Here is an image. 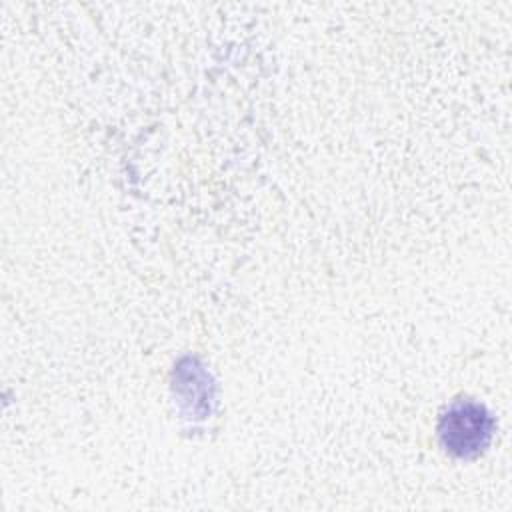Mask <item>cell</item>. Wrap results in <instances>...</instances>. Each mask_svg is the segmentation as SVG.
Here are the masks:
<instances>
[{
  "label": "cell",
  "instance_id": "cell-1",
  "mask_svg": "<svg viewBox=\"0 0 512 512\" xmlns=\"http://www.w3.org/2000/svg\"><path fill=\"white\" fill-rule=\"evenodd\" d=\"M492 430L490 412L474 400H454L438 420L440 444L458 458L478 456L490 444Z\"/></svg>",
  "mask_w": 512,
  "mask_h": 512
}]
</instances>
